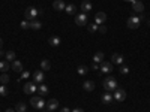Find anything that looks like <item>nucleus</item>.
<instances>
[{
	"instance_id": "6e6552de",
	"label": "nucleus",
	"mask_w": 150,
	"mask_h": 112,
	"mask_svg": "<svg viewBox=\"0 0 150 112\" xmlns=\"http://www.w3.org/2000/svg\"><path fill=\"white\" fill-rule=\"evenodd\" d=\"M132 11H134L135 14H143V11H144V3L140 2V0H135V2L132 3Z\"/></svg>"
},
{
	"instance_id": "9d476101",
	"label": "nucleus",
	"mask_w": 150,
	"mask_h": 112,
	"mask_svg": "<svg viewBox=\"0 0 150 112\" xmlns=\"http://www.w3.org/2000/svg\"><path fill=\"white\" fill-rule=\"evenodd\" d=\"M75 24L77 25H87V15L86 14H80L75 16Z\"/></svg>"
},
{
	"instance_id": "0eeeda50",
	"label": "nucleus",
	"mask_w": 150,
	"mask_h": 112,
	"mask_svg": "<svg viewBox=\"0 0 150 112\" xmlns=\"http://www.w3.org/2000/svg\"><path fill=\"white\" fill-rule=\"evenodd\" d=\"M23 90H24L26 94H30V93H36V91H38V87H36V84L32 81V82H27V84H26L24 87H23Z\"/></svg>"
},
{
	"instance_id": "473e14b6",
	"label": "nucleus",
	"mask_w": 150,
	"mask_h": 112,
	"mask_svg": "<svg viewBox=\"0 0 150 112\" xmlns=\"http://www.w3.org/2000/svg\"><path fill=\"white\" fill-rule=\"evenodd\" d=\"M98 31H99V33H102V34H104V33H107V27H105L104 24H101V25H98Z\"/></svg>"
},
{
	"instance_id": "c85d7f7f",
	"label": "nucleus",
	"mask_w": 150,
	"mask_h": 112,
	"mask_svg": "<svg viewBox=\"0 0 150 112\" xmlns=\"http://www.w3.org/2000/svg\"><path fill=\"white\" fill-rule=\"evenodd\" d=\"M119 72H120L122 75H128V73H129V67H128V66H125V64H120Z\"/></svg>"
},
{
	"instance_id": "58836bf2",
	"label": "nucleus",
	"mask_w": 150,
	"mask_h": 112,
	"mask_svg": "<svg viewBox=\"0 0 150 112\" xmlns=\"http://www.w3.org/2000/svg\"><path fill=\"white\" fill-rule=\"evenodd\" d=\"M5 112H17V111H15V109H12V108H8Z\"/></svg>"
},
{
	"instance_id": "7c9ffc66",
	"label": "nucleus",
	"mask_w": 150,
	"mask_h": 112,
	"mask_svg": "<svg viewBox=\"0 0 150 112\" xmlns=\"http://www.w3.org/2000/svg\"><path fill=\"white\" fill-rule=\"evenodd\" d=\"M77 70H78V73H80V75H86L87 70H89V67H87V66H78Z\"/></svg>"
},
{
	"instance_id": "f257e3e1",
	"label": "nucleus",
	"mask_w": 150,
	"mask_h": 112,
	"mask_svg": "<svg viewBox=\"0 0 150 112\" xmlns=\"http://www.w3.org/2000/svg\"><path fill=\"white\" fill-rule=\"evenodd\" d=\"M117 88V79L113 78V76H108V78L104 79V90L107 93H113Z\"/></svg>"
},
{
	"instance_id": "f704fd0d",
	"label": "nucleus",
	"mask_w": 150,
	"mask_h": 112,
	"mask_svg": "<svg viewBox=\"0 0 150 112\" xmlns=\"http://www.w3.org/2000/svg\"><path fill=\"white\" fill-rule=\"evenodd\" d=\"M29 76H30V73H29V72H21V78H24V79H27Z\"/></svg>"
},
{
	"instance_id": "f3484780",
	"label": "nucleus",
	"mask_w": 150,
	"mask_h": 112,
	"mask_svg": "<svg viewBox=\"0 0 150 112\" xmlns=\"http://www.w3.org/2000/svg\"><path fill=\"white\" fill-rule=\"evenodd\" d=\"M48 44H50L51 46H59V45L62 44V39H60L59 36H51V38L48 39Z\"/></svg>"
},
{
	"instance_id": "bb28decb",
	"label": "nucleus",
	"mask_w": 150,
	"mask_h": 112,
	"mask_svg": "<svg viewBox=\"0 0 150 112\" xmlns=\"http://www.w3.org/2000/svg\"><path fill=\"white\" fill-rule=\"evenodd\" d=\"M65 11H66L68 15H74L75 14V5H66Z\"/></svg>"
},
{
	"instance_id": "393cba45",
	"label": "nucleus",
	"mask_w": 150,
	"mask_h": 112,
	"mask_svg": "<svg viewBox=\"0 0 150 112\" xmlns=\"http://www.w3.org/2000/svg\"><path fill=\"white\" fill-rule=\"evenodd\" d=\"M26 109H27V106H26V103L20 102V103H17L15 105V111L17 112H26Z\"/></svg>"
},
{
	"instance_id": "5701e85b",
	"label": "nucleus",
	"mask_w": 150,
	"mask_h": 112,
	"mask_svg": "<svg viewBox=\"0 0 150 112\" xmlns=\"http://www.w3.org/2000/svg\"><path fill=\"white\" fill-rule=\"evenodd\" d=\"M41 69L42 70H50L51 69V61L50 60H42L41 61Z\"/></svg>"
},
{
	"instance_id": "20e7f679",
	"label": "nucleus",
	"mask_w": 150,
	"mask_h": 112,
	"mask_svg": "<svg viewBox=\"0 0 150 112\" xmlns=\"http://www.w3.org/2000/svg\"><path fill=\"white\" fill-rule=\"evenodd\" d=\"M140 24H141V21H140V18H138V16H131V18L126 21V25H128V27L129 29H132V30H135V29H138L140 27Z\"/></svg>"
},
{
	"instance_id": "a878e982",
	"label": "nucleus",
	"mask_w": 150,
	"mask_h": 112,
	"mask_svg": "<svg viewBox=\"0 0 150 112\" xmlns=\"http://www.w3.org/2000/svg\"><path fill=\"white\" fill-rule=\"evenodd\" d=\"M5 57H6V61H14V60H15V53H14V51H6Z\"/></svg>"
},
{
	"instance_id": "cd10ccee",
	"label": "nucleus",
	"mask_w": 150,
	"mask_h": 112,
	"mask_svg": "<svg viewBox=\"0 0 150 112\" xmlns=\"http://www.w3.org/2000/svg\"><path fill=\"white\" fill-rule=\"evenodd\" d=\"M87 29H89L90 33H96V31H98V24H96V23H92V24L87 25Z\"/></svg>"
},
{
	"instance_id": "a211bd4d",
	"label": "nucleus",
	"mask_w": 150,
	"mask_h": 112,
	"mask_svg": "<svg viewBox=\"0 0 150 112\" xmlns=\"http://www.w3.org/2000/svg\"><path fill=\"white\" fill-rule=\"evenodd\" d=\"M90 9H92V3L89 2V0H83V3H81V11H83V14L89 12Z\"/></svg>"
},
{
	"instance_id": "e433bc0d",
	"label": "nucleus",
	"mask_w": 150,
	"mask_h": 112,
	"mask_svg": "<svg viewBox=\"0 0 150 112\" xmlns=\"http://www.w3.org/2000/svg\"><path fill=\"white\" fill-rule=\"evenodd\" d=\"M72 112H84V109H81V108H75Z\"/></svg>"
},
{
	"instance_id": "c9c22d12",
	"label": "nucleus",
	"mask_w": 150,
	"mask_h": 112,
	"mask_svg": "<svg viewBox=\"0 0 150 112\" xmlns=\"http://www.w3.org/2000/svg\"><path fill=\"white\" fill-rule=\"evenodd\" d=\"M90 69H92V70H98V69H99V67H98V63H93Z\"/></svg>"
},
{
	"instance_id": "dca6fc26",
	"label": "nucleus",
	"mask_w": 150,
	"mask_h": 112,
	"mask_svg": "<svg viewBox=\"0 0 150 112\" xmlns=\"http://www.w3.org/2000/svg\"><path fill=\"white\" fill-rule=\"evenodd\" d=\"M41 27H42V23H41V21H38V20L29 21V29H32V30H39Z\"/></svg>"
},
{
	"instance_id": "aec40b11",
	"label": "nucleus",
	"mask_w": 150,
	"mask_h": 112,
	"mask_svg": "<svg viewBox=\"0 0 150 112\" xmlns=\"http://www.w3.org/2000/svg\"><path fill=\"white\" fill-rule=\"evenodd\" d=\"M38 93H39V96H41V97L47 96V94H48V87H47V85H44V84H39V87H38Z\"/></svg>"
},
{
	"instance_id": "ea45409f",
	"label": "nucleus",
	"mask_w": 150,
	"mask_h": 112,
	"mask_svg": "<svg viewBox=\"0 0 150 112\" xmlns=\"http://www.w3.org/2000/svg\"><path fill=\"white\" fill-rule=\"evenodd\" d=\"M62 112H72V111H71L69 108H63V109H62Z\"/></svg>"
},
{
	"instance_id": "a19ab883",
	"label": "nucleus",
	"mask_w": 150,
	"mask_h": 112,
	"mask_svg": "<svg viewBox=\"0 0 150 112\" xmlns=\"http://www.w3.org/2000/svg\"><path fill=\"white\" fill-rule=\"evenodd\" d=\"M2 45H3V39L0 38V48H2Z\"/></svg>"
},
{
	"instance_id": "c03bdc74",
	"label": "nucleus",
	"mask_w": 150,
	"mask_h": 112,
	"mask_svg": "<svg viewBox=\"0 0 150 112\" xmlns=\"http://www.w3.org/2000/svg\"><path fill=\"white\" fill-rule=\"evenodd\" d=\"M147 24H149V25H150V18H149V20H147Z\"/></svg>"
},
{
	"instance_id": "6ab92c4d",
	"label": "nucleus",
	"mask_w": 150,
	"mask_h": 112,
	"mask_svg": "<svg viewBox=\"0 0 150 112\" xmlns=\"http://www.w3.org/2000/svg\"><path fill=\"white\" fill-rule=\"evenodd\" d=\"M113 96H111V93H105L104 96H102V103L104 105H111V102H113Z\"/></svg>"
},
{
	"instance_id": "423d86ee",
	"label": "nucleus",
	"mask_w": 150,
	"mask_h": 112,
	"mask_svg": "<svg viewBox=\"0 0 150 112\" xmlns=\"http://www.w3.org/2000/svg\"><path fill=\"white\" fill-rule=\"evenodd\" d=\"M32 76H33V82L35 84H42V81L45 79V75H44L42 70H35Z\"/></svg>"
},
{
	"instance_id": "72a5a7b5",
	"label": "nucleus",
	"mask_w": 150,
	"mask_h": 112,
	"mask_svg": "<svg viewBox=\"0 0 150 112\" xmlns=\"http://www.w3.org/2000/svg\"><path fill=\"white\" fill-rule=\"evenodd\" d=\"M20 27L23 29V30H26V29H29V21L26 20V21H21V24H20Z\"/></svg>"
},
{
	"instance_id": "f03ea898",
	"label": "nucleus",
	"mask_w": 150,
	"mask_h": 112,
	"mask_svg": "<svg viewBox=\"0 0 150 112\" xmlns=\"http://www.w3.org/2000/svg\"><path fill=\"white\" fill-rule=\"evenodd\" d=\"M38 14H39V9H36V8H33V6H29L24 12V16L27 21H32V20H36Z\"/></svg>"
},
{
	"instance_id": "2f4dec72",
	"label": "nucleus",
	"mask_w": 150,
	"mask_h": 112,
	"mask_svg": "<svg viewBox=\"0 0 150 112\" xmlns=\"http://www.w3.org/2000/svg\"><path fill=\"white\" fill-rule=\"evenodd\" d=\"M0 96H8V88H6V85H2V87H0Z\"/></svg>"
},
{
	"instance_id": "39448f33",
	"label": "nucleus",
	"mask_w": 150,
	"mask_h": 112,
	"mask_svg": "<svg viewBox=\"0 0 150 112\" xmlns=\"http://www.w3.org/2000/svg\"><path fill=\"white\" fill-rule=\"evenodd\" d=\"M113 93H114V94H113V97L116 99L117 102H123V100L126 99V91H125V90H122V88H116Z\"/></svg>"
},
{
	"instance_id": "c756f323",
	"label": "nucleus",
	"mask_w": 150,
	"mask_h": 112,
	"mask_svg": "<svg viewBox=\"0 0 150 112\" xmlns=\"http://www.w3.org/2000/svg\"><path fill=\"white\" fill-rule=\"evenodd\" d=\"M0 82H2L3 85H6L8 82H9V76H8V73H2V76H0Z\"/></svg>"
},
{
	"instance_id": "ddd939ff",
	"label": "nucleus",
	"mask_w": 150,
	"mask_h": 112,
	"mask_svg": "<svg viewBox=\"0 0 150 112\" xmlns=\"http://www.w3.org/2000/svg\"><path fill=\"white\" fill-rule=\"evenodd\" d=\"M11 69H12L14 72L21 73V72H23V64H21V61H18V60H14V61H12V66H11Z\"/></svg>"
},
{
	"instance_id": "9b49d317",
	"label": "nucleus",
	"mask_w": 150,
	"mask_h": 112,
	"mask_svg": "<svg viewBox=\"0 0 150 112\" xmlns=\"http://www.w3.org/2000/svg\"><path fill=\"white\" fill-rule=\"evenodd\" d=\"M65 2L63 0H54V3H53V9H56V11H65Z\"/></svg>"
},
{
	"instance_id": "79ce46f5",
	"label": "nucleus",
	"mask_w": 150,
	"mask_h": 112,
	"mask_svg": "<svg viewBox=\"0 0 150 112\" xmlns=\"http://www.w3.org/2000/svg\"><path fill=\"white\" fill-rule=\"evenodd\" d=\"M125 2H131V3H134V2H135V0H125Z\"/></svg>"
},
{
	"instance_id": "4be33fe9",
	"label": "nucleus",
	"mask_w": 150,
	"mask_h": 112,
	"mask_svg": "<svg viewBox=\"0 0 150 112\" xmlns=\"http://www.w3.org/2000/svg\"><path fill=\"white\" fill-rule=\"evenodd\" d=\"M9 69H11V66H9L8 61H0V72H2V73H6Z\"/></svg>"
},
{
	"instance_id": "4c0bfd02",
	"label": "nucleus",
	"mask_w": 150,
	"mask_h": 112,
	"mask_svg": "<svg viewBox=\"0 0 150 112\" xmlns=\"http://www.w3.org/2000/svg\"><path fill=\"white\" fill-rule=\"evenodd\" d=\"M138 18H140V21H144V20H146V16H144L143 14H140V16H138Z\"/></svg>"
},
{
	"instance_id": "b1692460",
	"label": "nucleus",
	"mask_w": 150,
	"mask_h": 112,
	"mask_svg": "<svg viewBox=\"0 0 150 112\" xmlns=\"http://www.w3.org/2000/svg\"><path fill=\"white\" fill-rule=\"evenodd\" d=\"M93 61L95 63H102L104 61V53H96L93 55Z\"/></svg>"
},
{
	"instance_id": "4468645a",
	"label": "nucleus",
	"mask_w": 150,
	"mask_h": 112,
	"mask_svg": "<svg viewBox=\"0 0 150 112\" xmlns=\"http://www.w3.org/2000/svg\"><path fill=\"white\" fill-rule=\"evenodd\" d=\"M59 108V100L57 99H51L48 103H47V109L48 111H56Z\"/></svg>"
},
{
	"instance_id": "1a4fd4ad",
	"label": "nucleus",
	"mask_w": 150,
	"mask_h": 112,
	"mask_svg": "<svg viewBox=\"0 0 150 112\" xmlns=\"http://www.w3.org/2000/svg\"><path fill=\"white\" fill-rule=\"evenodd\" d=\"M105 21H107V14H105V12H98V14L95 15V23L98 24V25L104 24Z\"/></svg>"
},
{
	"instance_id": "412c9836",
	"label": "nucleus",
	"mask_w": 150,
	"mask_h": 112,
	"mask_svg": "<svg viewBox=\"0 0 150 112\" xmlns=\"http://www.w3.org/2000/svg\"><path fill=\"white\" fill-rule=\"evenodd\" d=\"M83 88H84L86 91H93V90H95V82H93V81H84Z\"/></svg>"
},
{
	"instance_id": "7ed1b4c3",
	"label": "nucleus",
	"mask_w": 150,
	"mask_h": 112,
	"mask_svg": "<svg viewBox=\"0 0 150 112\" xmlns=\"http://www.w3.org/2000/svg\"><path fill=\"white\" fill-rule=\"evenodd\" d=\"M30 105L35 108V109H44L47 105H45V102H44V99L41 96H35L30 99Z\"/></svg>"
},
{
	"instance_id": "2eb2a0df",
	"label": "nucleus",
	"mask_w": 150,
	"mask_h": 112,
	"mask_svg": "<svg viewBox=\"0 0 150 112\" xmlns=\"http://www.w3.org/2000/svg\"><path fill=\"white\" fill-rule=\"evenodd\" d=\"M123 60H125V58H123V55L122 54H113L111 55V63H116V64H123Z\"/></svg>"
},
{
	"instance_id": "f8f14e48",
	"label": "nucleus",
	"mask_w": 150,
	"mask_h": 112,
	"mask_svg": "<svg viewBox=\"0 0 150 112\" xmlns=\"http://www.w3.org/2000/svg\"><path fill=\"white\" fill-rule=\"evenodd\" d=\"M111 70H113V64H111L110 61H102V64H101V72L110 73Z\"/></svg>"
},
{
	"instance_id": "37998d69",
	"label": "nucleus",
	"mask_w": 150,
	"mask_h": 112,
	"mask_svg": "<svg viewBox=\"0 0 150 112\" xmlns=\"http://www.w3.org/2000/svg\"><path fill=\"white\" fill-rule=\"evenodd\" d=\"M3 55V53H2V49H0V57H2Z\"/></svg>"
}]
</instances>
